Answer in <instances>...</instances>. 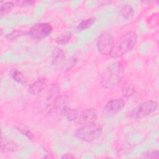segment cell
<instances>
[{
    "mask_svg": "<svg viewBox=\"0 0 159 159\" xmlns=\"http://www.w3.org/2000/svg\"><path fill=\"white\" fill-rule=\"evenodd\" d=\"M137 39V35L135 32H127L118 41L114 43L109 55L114 58L121 57L135 47Z\"/></svg>",
    "mask_w": 159,
    "mask_h": 159,
    "instance_id": "cell-1",
    "label": "cell"
},
{
    "mask_svg": "<svg viewBox=\"0 0 159 159\" xmlns=\"http://www.w3.org/2000/svg\"><path fill=\"white\" fill-rule=\"evenodd\" d=\"M123 68L119 62L111 65L104 71L101 78V84L103 88L110 89L116 86L121 80Z\"/></svg>",
    "mask_w": 159,
    "mask_h": 159,
    "instance_id": "cell-2",
    "label": "cell"
},
{
    "mask_svg": "<svg viewBox=\"0 0 159 159\" xmlns=\"http://www.w3.org/2000/svg\"><path fill=\"white\" fill-rule=\"evenodd\" d=\"M102 134V127L101 125L93 123L83 125L78 129L75 133V135L78 139L91 142L101 136Z\"/></svg>",
    "mask_w": 159,
    "mask_h": 159,
    "instance_id": "cell-3",
    "label": "cell"
},
{
    "mask_svg": "<svg viewBox=\"0 0 159 159\" xmlns=\"http://www.w3.org/2000/svg\"><path fill=\"white\" fill-rule=\"evenodd\" d=\"M158 107V103L155 101H146L135 108H134L130 113V117L134 119L143 118L149 114L154 112Z\"/></svg>",
    "mask_w": 159,
    "mask_h": 159,
    "instance_id": "cell-4",
    "label": "cell"
},
{
    "mask_svg": "<svg viewBox=\"0 0 159 159\" xmlns=\"http://www.w3.org/2000/svg\"><path fill=\"white\" fill-rule=\"evenodd\" d=\"M52 29V26L49 23H39L30 29L28 34L32 39L40 40L48 37Z\"/></svg>",
    "mask_w": 159,
    "mask_h": 159,
    "instance_id": "cell-5",
    "label": "cell"
},
{
    "mask_svg": "<svg viewBox=\"0 0 159 159\" xmlns=\"http://www.w3.org/2000/svg\"><path fill=\"white\" fill-rule=\"evenodd\" d=\"M114 45V39L112 34L108 32H103L99 36L96 46L98 50L103 55H109Z\"/></svg>",
    "mask_w": 159,
    "mask_h": 159,
    "instance_id": "cell-6",
    "label": "cell"
},
{
    "mask_svg": "<svg viewBox=\"0 0 159 159\" xmlns=\"http://www.w3.org/2000/svg\"><path fill=\"white\" fill-rule=\"evenodd\" d=\"M98 117L96 111L92 109H84L78 111L77 116L75 120V122L82 125H88L94 123Z\"/></svg>",
    "mask_w": 159,
    "mask_h": 159,
    "instance_id": "cell-7",
    "label": "cell"
},
{
    "mask_svg": "<svg viewBox=\"0 0 159 159\" xmlns=\"http://www.w3.org/2000/svg\"><path fill=\"white\" fill-rule=\"evenodd\" d=\"M125 102L121 98H115L109 101L104 106L103 112L108 116L116 114L124 106Z\"/></svg>",
    "mask_w": 159,
    "mask_h": 159,
    "instance_id": "cell-8",
    "label": "cell"
},
{
    "mask_svg": "<svg viewBox=\"0 0 159 159\" xmlns=\"http://www.w3.org/2000/svg\"><path fill=\"white\" fill-rule=\"evenodd\" d=\"M47 83V78L45 77H40L31 84L29 88V92L32 95H37L44 89Z\"/></svg>",
    "mask_w": 159,
    "mask_h": 159,
    "instance_id": "cell-9",
    "label": "cell"
},
{
    "mask_svg": "<svg viewBox=\"0 0 159 159\" xmlns=\"http://www.w3.org/2000/svg\"><path fill=\"white\" fill-rule=\"evenodd\" d=\"M1 150L3 152H14L18 150L17 145L12 141L1 139Z\"/></svg>",
    "mask_w": 159,
    "mask_h": 159,
    "instance_id": "cell-10",
    "label": "cell"
},
{
    "mask_svg": "<svg viewBox=\"0 0 159 159\" xmlns=\"http://www.w3.org/2000/svg\"><path fill=\"white\" fill-rule=\"evenodd\" d=\"M65 58L63 50L58 47L55 48L52 54V63L53 65H58L61 63Z\"/></svg>",
    "mask_w": 159,
    "mask_h": 159,
    "instance_id": "cell-11",
    "label": "cell"
},
{
    "mask_svg": "<svg viewBox=\"0 0 159 159\" xmlns=\"http://www.w3.org/2000/svg\"><path fill=\"white\" fill-rule=\"evenodd\" d=\"M10 75L12 78L18 83H20L21 84H25L27 83L26 78L24 74L17 70H12L10 72Z\"/></svg>",
    "mask_w": 159,
    "mask_h": 159,
    "instance_id": "cell-12",
    "label": "cell"
},
{
    "mask_svg": "<svg viewBox=\"0 0 159 159\" xmlns=\"http://www.w3.org/2000/svg\"><path fill=\"white\" fill-rule=\"evenodd\" d=\"M135 93V88L129 81L124 83L122 86V94L124 97L129 98L132 96Z\"/></svg>",
    "mask_w": 159,
    "mask_h": 159,
    "instance_id": "cell-13",
    "label": "cell"
},
{
    "mask_svg": "<svg viewBox=\"0 0 159 159\" xmlns=\"http://www.w3.org/2000/svg\"><path fill=\"white\" fill-rule=\"evenodd\" d=\"M95 21H96V18L94 17L84 19L78 25L76 29L78 31L84 30L89 28L90 27H91L93 25V24L95 22Z\"/></svg>",
    "mask_w": 159,
    "mask_h": 159,
    "instance_id": "cell-14",
    "label": "cell"
},
{
    "mask_svg": "<svg viewBox=\"0 0 159 159\" xmlns=\"http://www.w3.org/2000/svg\"><path fill=\"white\" fill-rule=\"evenodd\" d=\"M72 37V34L71 32L66 31L64 33L60 35L55 39V42L60 45H65L68 43Z\"/></svg>",
    "mask_w": 159,
    "mask_h": 159,
    "instance_id": "cell-15",
    "label": "cell"
},
{
    "mask_svg": "<svg viewBox=\"0 0 159 159\" xmlns=\"http://www.w3.org/2000/svg\"><path fill=\"white\" fill-rule=\"evenodd\" d=\"M121 16L125 19H130L134 15V11L133 8L129 6V5H125L123 6L120 8V11Z\"/></svg>",
    "mask_w": 159,
    "mask_h": 159,
    "instance_id": "cell-16",
    "label": "cell"
},
{
    "mask_svg": "<svg viewBox=\"0 0 159 159\" xmlns=\"http://www.w3.org/2000/svg\"><path fill=\"white\" fill-rule=\"evenodd\" d=\"M14 3L13 2H1V17H2V16L7 14L9 12H10L12 9H13L14 6Z\"/></svg>",
    "mask_w": 159,
    "mask_h": 159,
    "instance_id": "cell-17",
    "label": "cell"
},
{
    "mask_svg": "<svg viewBox=\"0 0 159 159\" xmlns=\"http://www.w3.org/2000/svg\"><path fill=\"white\" fill-rule=\"evenodd\" d=\"M16 128L17 129V130H19L21 134H22L23 135H25L27 138H29L30 140H32L34 139V135L32 133V132L29 130L27 128H24L22 127H16Z\"/></svg>",
    "mask_w": 159,
    "mask_h": 159,
    "instance_id": "cell-18",
    "label": "cell"
},
{
    "mask_svg": "<svg viewBox=\"0 0 159 159\" xmlns=\"http://www.w3.org/2000/svg\"><path fill=\"white\" fill-rule=\"evenodd\" d=\"M143 157L147 158H158L159 152L158 150L148 151L143 154Z\"/></svg>",
    "mask_w": 159,
    "mask_h": 159,
    "instance_id": "cell-19",
    "label": "cell"
},
{
    "mask_svg": "<svg viewBox=\"0 0 159 159\" xmlns=\"http://www.w3.org/2000/svg\"><path fill=\"white\" fill-rule=\"evenodd\" d=\"M24 32L22 30H14L13 32H12L11 33L7 34L6 35V37L7 39L9 40H13L18 37H20L22 35H23Z\"/></svg>",
    "mask_w": 159,
    "mask_h": 159,
    "instance_id": "cell-20",
    "label": "cell"
},
{
    "mask_svg": "<svg viewBox=\"0 0 159 159\" xmlns=\"http://www.w3.org/2000/svg\"><path fill=\"white\" fill-rule=\"evenodd\" d=\"M14 3V4H17L19 6L26 7V6H29L30 5H32L34 3H35V1H16Z\"/></svg>",
    "mask_w": 159,
    "mask_h": 159,
    "instance_id": "cell-21",
    "label": "cell"
},
{
    "mask_svg": "<svg viewBox=\"0 0 159 159\" xmlns=\"http://www.w3.org/2000/svg\"><path fill=\"white\" fill-rule=\"evenodd\" d=\"M61 158H74L75 157L71 153H66V154H64Z\"/></svg>",
    "mask_w": 159,
    "mask_h": 159,
    "instance_id": "cell-22",
    "label": "cell"
},
{
    "mask_svg": "<svg viewBox=\"0 0 159 159\" xmlns=\"http://www.w3.org/2000/svg\"><path fill=\"white\" fill-rule=\"evenodd\" d=\"M44 158H53V156L52 155V154L51 153H47L45 157Z\"/></svg>",
    "mask_w": 159,
    "mask_h": 159,
    "instance_id": "cell-23",
    "label": "cell"
}]
</instances>
